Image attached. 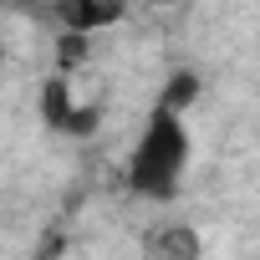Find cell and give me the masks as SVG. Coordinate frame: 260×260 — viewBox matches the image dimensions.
<instances>
[{
  "mask_svg": "<svg viewBox=\"0 0 260 260\" xmlns=\"http://www.w3.org/2000/svg\"><path fill=\"white\" fill-rule=\"evenodd\" d=\"M41 117H46L51 127H61V133H77V138L97 133V107H87V102H77V97H72L67 72H61V77H51V82L41 87Z\"/></svg>",
  "mask_w": 260,
  "mask_h": 260,
  "instance_id": "cell-2",
  "label": "cell"
},
{
  "mask_svg": "<svg viewBox=\"0 0 260 260\" xmlns=\"http://www.w3.org/2000/svg\"><path fill=\"white\" fill-rule=\"evenodd\" d=\"M189 122L184 112H169V107H153L143 133L133 143V153H127V189H133L138 199H153V204H169L189 174Z\"/></svg>",
  "mask_w": 260,
  "mask_h": 260,
  "instance_id": "cell-1",
  "label": "cell"
},
{
  "mask_svg": "<svg viewBox=\"0 0 260 260\" xmlns=\"http://www.w3.org/2000/svg\"><path fill=\"white\" fill-rule=\"evenodd\" d=\"M122 16H127V6H117V0H56L61 36H82V41H92L97 31L117 26Z\"/></svg>",
  "mask_w": 260,
  "mask_h": 260,
  "instance_id": "cell-3",
  "label": "cell"
},
{
  "mask_svg": "<svg viewBox=\"0 0 260 260\" xmlns=\"http://www.w3.org/2000/svg\"><path fill=\"white\" fill-rule=\"evenodd\" d=\"M153 250L164 260H204V235L194 224H164L153 235Z\"/></svg>",
  "mask_w": 260,
  "mask_h": 260,
  "instance_id": "cell-4",
  "label": "cell"
},
{
  "mask_svg": "<svg viewBox=\"0 0 260 260\" xmlns=\"http://www.w3.org/2000/svg\"><path fill=\"white\" fill-rule=\"evenodd\" d=\"M194 97H199V77H194V72H174L169 87L158 92V107H169V112H189Z\"/></svg>",
  "mask_w": 260,
  "mask_h": 260,
  "instance_id": "cell-5",
  "label": "cell"
}]
</instances>
